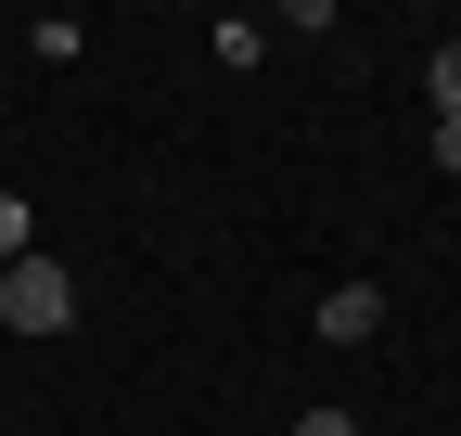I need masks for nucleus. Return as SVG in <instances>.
<instances>
[{"instance_id":"obj_7","label":"nucleus","mask_w":461,"mask_h":436,"mask_svg":"<svg viewBox=\"0 0 461 436\" xmlns=\"http://www.w3.org/2000/svg\"><path fill=\"white\" fill-rule=\"evenodd\" d=\"M282 436H359V423H346V411H295V423H282Z\"/></svg>"},{"instance_id":"obj_4","label":"nucleus","mask_w":461,"mask_h":436,"mask_svg":"<svg viewBox=\"0 0 461 436\" xmlns=\"http://www.w3.org/2000/svg\"><path fill=\"white\" fill-rule=\"evenodd\" d=\"M205 51H218V65H230V77H244V65H257V51H269V39H257L244 14H218V26H205Z\"/></svg>"},{"instance_id":"obj_3","label":"nucleus","mask_w":461,"mask_h":436,"mask_svg":"<svg viewBox=\"0 0 461 436\" xmlns=\"http://www.w3.org/2000/svg\"><path fill=\"white\" fill-rule=\"evenodd\" d=\"M26 51H39V65H77L90 26H77V14H39V26H26Z\"/></svg>"},{"instance_id":"obj_8","label":"nucleus","mask_w":461,"mask_h":436,"mask_svg":"<svg viewBox=\"0 0 461 436\" xmlns=\"http://www.w3.org/2000/svg\"><path fill=\"white\" fill-rule=\"evenodd\" d=\"M436 168H448V180H461V116H436Z\"/></svg>"},{"instance_id":"obj_1","label":"nucleus","mask_w":461,"mask_h":436,"mask_svg":"<svg viewBox=\"0 0 461 436\" xmlns=\"http://www.w3.org/2000/svg\"><path fill=\"white\" fill-rule=\"evenodd\" d=\"M0 321H14L26 347H51V334L77 321V283H65L51 257H14V269H0Z\"/></svg>"},{"instance_id":"obj_2","label":"nucleus","mask_w":461,"mask_h":436,"mask_svg":"<svg viewBox=\"0 0 461 436\" xmlns=\"http://www.w3.org/2000/svg\"><path fill=\"white\" fill-rule=\"evenodd\" d=\"M384 334V283H333L321 295V347H372Z\"/></svg>"},{"instance_id":"obj_5","label":"nucleus","mask_w":461,"mask_h":436,"mask_svg":"<svg viewBox=\"0 0 461 436\" xmlns=\"http://www.w3.org/2000/svg\"><path fill=\"white\" fill-rule=\"evenodd\" d=\"M14 257H39V232H26V193H0V269Z\"/></svg>"},{"instance_id":"obj_6","label":"nucleus","mask_w":461,"mask_h":436,"mask_svg":"<svg viewBox=\"0 0 461 436\" xmlns=\"http://www.w3.org/2000/svg\"><path fill=\"white\" fill-rule=\"evenodd\" d=\"M436 116H461V39H436Z\"/></svg>"}]
</instances>
